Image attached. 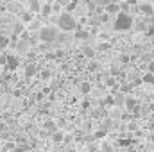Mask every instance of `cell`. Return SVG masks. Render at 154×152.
<instances>
[{
    "label": "cell",
    "mask_w": 154,
    "mask_h": 152,
    "mask_svg": "<svg viewBox=\"0 0 154 152\" xmlns=\"http://www.w3.org/2000/svg\"><path fill=\"white\" fill-rule=\"evenodd\" d=\"M104 84H106V86H115V79H113V77H108V79L104 81Z\"/></svg>",
    "instance_id": "cell-26"
},
{
    "label": "cell",
    "mask_w": 154,
    "mask_h": 152,
    "mask_svg": "<svg viewBox=\"0 0 154 152\" xmlns=\"http://www.w3.org/2000/svg\"><path fill=\"white\" fill-rule=\"evenodd\" d=\"M142 2H143V0H142Z\"/></svg>",
    "instance_id": "cell-46"
},
{
    "label": "cell",
    "mask_w": 154,
    "mask_h": 152,
    "mask_svg": "<svg viewBox=\"0 0 154 152\" xmlns=\"http://www.w3.org/2000/svg\"><path fill=\"white\" fill-rule=\"evenodd\" d=\"M22 31H23V23L20 22V23L14 25V36H16V34H22Z\"/></svg>",
    "instance_id": "cell-21"
},
{
    "label": "cell",
    "mask_w": 154,
    "mask_h": 152,
    "mask_svg": "<svg viewBox=\"0 0 154 152\" xmlns=\"http://www.w3.org/2000/svg\"><path fill=\"white\" fill-rule=\"evenodd\" d=\"M147 68H149V72H152V74H154V61H149Z\"/></svg>",
    "instance_id": "cell-34"
},
{
    "label": "cell",
    "mask_w": 154,
    "mask_h": 152,
    "mask_svg": "<svg viewBox=\"0 0 154 152\" xmlns=\"http://www.w3.org/2000/svg\"><path fill=\"white\" fill-rule=\"evenodd\" d=\"M145 32H147V36H154V25H151V27H149Z\"/></svg>",
    "instance_id": "cell-32"
},
{
    "label": "cell",
    "mask_w": 154,
    "mask_h": 152,
    "mask_svg": "<svg viewBox=\"0 0 154 152\" xmlns=\"http://www.w3.org/2000/svg\"><path fill=\"white\" fill-rule=\"evenodd\" d=\"M99 2H100V4H108V0H99Z\"/></svg>",
    "instance_id": "cell-43"
},
{
    "label": "cell",
    "mask_w": 154,
    "mask_h": 152,
    "mask_svg": "<svg viewBox=\"0 0 154 152\" xmlns=\"http://www.w3.org/2000/svg\"><path fill=\"white\" fill-rule=\"evenodd\" d=\"M106 132H108V131H104V129H102V131H97V132L93 134V140H102V138L106 136Z\"/></svg>",
    "instance_id": "cell-20"
},
{
    "label": "cell",
    "mask_w": 154,
    "mask_h": 152,
    "mask_svg": "<svg viewBox=\"0 0 154 152\" xmlns=\"http://www.w3.org/2000/svg\"><path fill=\"white\" fill-rule=\"evenodd\" d=\"M149 2H151V4H154V0H149Z\"/></svg>",
    "instance_id": "cell-44"
},
{
    "label": "cell",
    "mask_w": 154,
    "mask_h": 152,
    "mask_svg": "<svg viewBox=\"0 0 154 152\" xmlns=\"http://www.w3.org/2000/svg\"><path fill=\"white\" fill-rule=\"evenodd\" d=\"M41 77H43V79H48V77H50V72H47V70H43V72H41Z\"/></svg>",
    "instance_id": "cell-35"
},
{
    "label": "cell",
    "mask_w": 154,
    "mask_h": 152,
    "mask_svg": "<svg viewBox=\"0 0 154 152\" xmlns=\"http://www.w3.org/2000/svg\"><path fill=\"white\" fill-rule=\"evenodd\" d=\"M38 38L43 41V43H54L56 39H57V31H56V27H43L41 31H39Z\"/></svg>",
    "instance_id": "cell-3"
},
{
    "label": "cell",
    "mask_w": 154,
    "mask_h": 152,
    "mask_svg": "<svg viewBox=\"0 0 154 152\" xmlns=\"http://www.w3.org/2000/svg\"><path fill=\"white\" fill-rule=\"evenodd\" d=\"M118 143H120L122 147H127V145H129V140H125V138H124V140H120V138H118Z\"/></svg>",
    "instance_id": "cell-31"
},
{
    "label": "cell",
    "mask_w": 154,
    "mask_h": 152,
    "mask_svg": "<svg viewBox=\"0 0 154 152\" xmlns=\"http://www.w3.org/2000/svg\"><path fill=\"white\" fill-rule=\"evenodd\" d=\"M120 61H122L124 65H125V63H129V56H127V54H122V56H120Z\"/></svg>",
    "instance_id": "cell-29"
},
{
    "label": "cell",
    "mask_w": 154,
    "mask_h": 152,
    "mask_svg": "<svg viewBox=\"0 0 154 152\" xmlns=\"http://www.w3.org/2000/svg\"><path fill=\"white\" fill-rule=\"evenodd\" d=\"M57 25H59V29H63V31H75L77 27V22L75 18L70 14V13H63L61 16H59V20H57Z\"/></svg>",
    "instance_id": "cell-1"
},
{
    "label": "cell",
    "mask_w": 154,
    "mask_h": 152,
    "mask_svg": "<svg viewBox=\"0 0 154 152\" xmlns=\"http://www.w3.org/2000/svg\"><path fill=\"white\" fill-rule=\"evenodd\" d=\"M82 54H84V57H88V59H93V57H95V50H93L91 47H82Z\"/></svg>",
    "instance_id": "cell-12"
},
{
    "label": "cell",
    "mask_w": 154,
    "mask_h": 152,
    "mask_svg": "<svg viewBox=\"0 0 154 152\" xmlns=\"http://www.w3.org/2000/svg\"><path fill=\"white\" fill-rule=\"evenodd\" d=\"M9 45V38H5V36H2L0 38V48H5Z\"/></svg>",
    "instance_id": "cell-22"
},
{
    "label": "cell",
    "mask_w": 154,
    "mask_h": 152,
    "mask_svg": "<svg viewBox=\"0 0 154 152\" xmlns=\"http://www.w3.org/2000/svg\"><path fill=\"white\" fill-rule=\"evenodd\" d=\"M109 74H111L113 77H118V75H120V68H118L116 65H111V68H109Z\"/></svg>",
    "instance_id": "cell-19"
},
{
    "label": "cell",
    "mask_w": 154,
    "mask_h": 152,
    "mask_svg": "<svg viewBox=\"0 0 154 152\" xmlns=\"http://www.w3.org/2000/svg\"><path fill=\"white\" fill-rule=\"evenodd\" d=\"M125 129H127V131H136V129H138V125H136V122L133 120V122H129V123H127V127H125Z\"/></svg>",
    "instance_id": "cell-23"
},
{
    "label": "cell",
    "mask_w": 154,
    "mask_h": 152,
    "mask_svg": "<svg viewBox=\"0 0 154 152\" xmlns=\"http://www.w3.org/2000/svg\"><path fill=\"white\" fill-rule=\"evenodd\" d=\"M149 109H151V113H154V102L151 104V106H149Z\"/></svg>",
    "instance_id": "cell-42"
},
{
    "label": "cell",
    "mask_w": 154,
    "mask_h": 152,
    "mask_svg": "<svg viewBox=\"0 0 154 152\" xmlns=\"http://www.w3.org/2000/svg\"><path fill=\"white\" fill-rule=\"evenodd\" d=\"M106 48H109L108 43H100V45H99V50H106Z\"/></svg>",
    "instance_id": "cell-33"
},
{
    "label": "cell",
    "mask_w": 154,
    "mask_h": 152,
    "mask_svg": "<svg viewBox=\"0 0 154 152\" xmlns=\"http://www.w3.org/2000/svg\"><path fill=\"white\" fill-rule=\"evenodd\" d=\"M39 7H41V5H39L38 0H31V11H32V13H39Z\"/></svg>",
    "instance_id": "cell-18"
},
{
    "label": "cell",
    "mask_w": 154,
    "mask_h": 152,
    "mask_svg": "<svg viewBox=\"0 0 154 152\" xmlns=\"http://www.w3.org/2000/svg\"><path fill=\"white\" fill-rule=\"evenodd\" d=\"M138 9H140V13H143V14H147V16H152V4H151V2H145V0H143V4H142Z\"/></svg>",
    "instance_id": "cell-6"
},
{
    "label": "cell",
    "mask_w": 154,
    "mask_h": 152,
    "mask_svg": "<svg viewBox=\"0 0 154 152\" xmlns=\"http://www.w3.org/2000/svg\"><path fill=\"white\" fill-rule=\"evenodd\" d=\"M131 25H133V18H131L127 13L122 11V13H118V16H116L113 29H115V31H127V29H131Z\"/></svg>",
    "instance_id": "cell-2"
},
{
    "label": "cell",
    "mask_w": 154,
    "mask_h": 152,
    "mask_svg": "<svg viewBox=\"0 0 154 152\" xmlns=\"http://www.w3.org/2000/svg\"><path fill=\"white\" fill-rule=\"evenodd\" d=\"M100 149H102V150H113V147H111L109 143H106V141L102 143V147H100Z\"/></svg>",
    "instance_id": "cell-30"
},
{
    "label": "cell",
    "mask_w": 154,
    "mask_h": 152,
    "mask_svg": "<svg viewBox=\"0 0 154 152\" xmlns=\"http://www.w3.org/2000/svg\"><path fill=\"white\" fill-rule=\"evenodd\" d=\"M124 100H125L124 93H122V91H120V93H116L115 99H113V106H116V108H122V106H124Z\"/></svg>",
    "instance_id": "cell-8"
},
{
    "label": "cell",
    "mask_w": 154,
    "mask_h": 152,
    "mask_svg": "<svg viewBox=\"0 0 154 152\" xmlns=\"http://www.w3.org/2000/svg\"><path fill=\"white\" fill-rule=\"evenodd\" d=\"M14 147H16V143H5L4 150H14Z\"/></svg>",
    "instance_id": "cell-27"
},
{
    "label": "cell",
    "mask_w": 154,
    "mask_h": 152,
    "mask_svg": "<svg viewBox=\"0 0 154 152\" xmlns=\"http://www.w3.org/2000/svg\"><path fill=\"white\" fill-rule=\"evenodd\" d=\"M43 129H45V131H47L48 134H52V132H54V131H56L57 127H56V123H54L52 120H47V122H45V125H43Z\"/></svg>",
    "instance_id": "cell-10"
},
{
    "label": "cell",
    "mask_w": 154,
    "mask_h": 152,
    "mask_svg": "<svg viewBox=\"0 0 154 152\" xmlns=\"http://www.w3.org/2000/svg\"><path fill=\"white\" fill-rule=\"evenodd\" d=\"M27 48H29V41H27V38H20V41L16 43V50L23 54V52H25Z\"/></svg>",
    "instance_id": "cell-7"
},
{
    "label": "cell",
    "mask_w": 154,
    "mask_h": 152,
    "mask_svg": "<svg viewBox=\"0 0 154 152\" xmlns=\"http://www.w3.org/2000/svg\"><path fill=\"white\" fill-rule=\"evenodd\" d=\"M18 65H20L18 57H14V56H5V66H7L9 70H16Z\"/></svg>",
    "instance_id": "cell-4"
},
{
    "label": "cell",
    "mask_w": 154,
    "mask_h": 152,
    "mask_svg": "<svg viewBox=\"0 0 154 152\" xmlns=\"http://www.w3.org/2000/svg\"><path fill=\"white\" fill-rule=\"evenodd\" d=\"M0 63H2V65H5V56H0Z\"/></svg>",
    "instance_id": "cell-41"
},
{
    "label": "cell",
    "mask_w": 154,
    "mask_h": 152,
    "mask_svg": "<svg viewBox=\"0 0 154 152\" xmlns=\"http://www.w3.org/2000/svg\"><path fill=\"white\" fill-rule=\"evenodd\" d=\"M90 91H91V84H90L88 81L81 82V93H82V95H88Z\"/></svg>",
    "instance_id": "cell-13"
},
{
    "label": "cell",
    "mask_w": 154,
    "mask_h": 152,
    "mask_svg": "<svg viewBox=\"0 0 154 152\" xmlns=\"http://www.w3.org/2000/svg\"><path fill=\"white\" fill-rule=\"evenodd\" d=\"M75 38H79V39H86V38H90V32H86V31H81V29L77 27V31H75Z\"/></svg>",
    "instance_id": "cell-16"
},
{
    "label": "cell",
    "mask_w": 154,
    "mask_h": 152,
    "mask_svg": "<svg viewBox=\"0 0 154 152\" xmlns=\"http://www.w3.org/2000/svg\"><path fill=\"white\" fill-rule=\"evenodd\" d=\"M142 82H145V84H154V74L152 72H147L145 75L142 77Z\"/></svg>",
    "instance_id": "cell-15"
},
{
    "label": "cell",
    "mask_w": 154,
    "mask_h": 152,
    "mask_svg": "<svg viewBox=\"0 0 154 152\" xmlns=\"http://www.w3.org/2000/svg\"><path fill=\"white\" fill-rule=\"evenodd\" d=\"M50 11H52V5H50V4H45V5H41V7H39V13H41V14H45V16H47V14H50Z\"/></svg>",
    "instance_id": "cell-17"
},
{
    "label": "cell",
    "mask_w": 154,
    "mask_h": 152,
    "mask_svg": "<svg viewBox=\"0 0 154 152\" xmlns=\"http://www.w3.org/2000/svg\"><path fill=\"white\" fill-rule=\"evenodd\" d=\"M100 20H102V22H108V13H106V14H102V16H100Z\"/></svg>",
    "instance_id": "cell-40"
},
{
    "label": "cell",
    "mask_w": 154,
    "mask_h": 152,
    "mask_svg": "<svg viewBox=\"0 0 154 152\" xmlns=\"http://www.w3.org/2000/svg\"><path fill=\"white\" fill-rule=\"evenodd\" d=\"M36 72H38V68H36L34 63H27V65H25V77H27V79L34 77L36 75Z\"/></svg>",
    "instance_id": "cell-5"
},
{
    "label": "cell",
    "mask_w": 154,
    "mask_h": 152,
    "mask_svg": "<svg viewBox=\"0 0 154 152\" xmlns=\"http://www.w3.org/2000/svg\"><path fill=\"white\" fill-rule=\"evenodd\" d=\"M77 5V0H72L68 5H66V11H74V7Z\"/></svg>",
    "instance_id": "cell-28"
},
{
    "label": "cell",
    "mask_w": 154,
    "mask_h": 152,
    "mask_svg": "<svg viewBox=\"0 0 154 152\" xmlns=\"http://www.w3.org/2000/svg\"><path fill=\"white\" fill-rule=\"evenodd\" d=\"M152 14H154V7H152Z\"/></svg>",
    "instance_id": "cell-45"
},
{
    "label": "cell",
    "mask_w": 154,
    "mask_h": 152,
    "mask_svg": "<svg viewBox=\"0 0 154 152\" xmlns=\"http://www.w3.org/2000/svg\"><path fill=\"white\" fill-rule=\"evenodd\" d=\"M106 104H108V106H111V108H113V97H108V99H106Z\"/></svg>",
    "instance_id": "cell-36"
},
{
    "label": "cell",
    "mask_w": 154,
    "mask_h": 152,
    "mask_svg": "<svg viewBox=\"0 0 154 152\" xmlns=\"http://www.w3.org/2000/svg\"><path fill=\"white\" fill-rule=\"evenodd\" d=\"M99 66H100V65H99V63H95V61H91V63H90V70H91V72H97V70H99Z\"/></svg>",
    "instance_id": "cell-24"
},
{
    "label": "cell",
    "mask_w": 154,
    "mask_h": 152,
    "mask_svg": "<svg viewBox=\"0 0 154 152\" xmlns=\"http://www.w3.org/2000/svg\"><path fill=\"white\" fill-rule=\"evenodd\" d=\"M52 140L56 141V143H59V141H65V134H63V131H54L52 132Z\"/></svg>",
    "instance_id": "cell-11"
},
{
    "label": "cell",
    "mask_w": 154,
    "mask_h": 152,
    "mask_svg": "<svg viewBox=\"0 0 154 152\" xmlns=\"http://www.w3.org/2000/svg\"><path fill=\"white\" fill-rule=\"evenodd\" d=\"M136 2H138V0H127V2H125V4H127V5H134V4H136Z\"/></svg>",
    "instance_id": "cell-38"
},
{
    "label": "cell",
    "mask_w": 154,
    "mask_h": 152,
    "mask_svg": "<svg viewBox=\"0 0 154 152\" xmlns=\"http://www.w3.org/2000/svg\"><path fill=\"white\" fill-rule=\"evenodd\" d=\"M124 104H125V108H127L129 111H133V109L136 108V100H134L133 97H129V99H125V100H124Z\"/></svg>",
    "instance_id": "cell-14"
},
{
    "label": "cell",
    "mask_w": 154,
    "mask_h": 152,
    "mask_svg": "<svg viewBox=\"0 0 154 152\" xmlns=\"http://www.w3.org/2000/svg\"><path fill=\"white\" fill-rule=\"evenodd\" d=\"M104 9H106L108 14H113V13H118V11H120V5H118V4H106Z\"/></svg>",
    "instance_id": "cell-9"
},
{
    "label": "cell",
    "mask_w": 154,
    "mask_h": 152,
    "mask_svg": "<svg viewBox=\"0 0 154 152\" xmlns=\"http://www.w3.org/2000/svg\"><path fill=\"white\" fill-rule=\"evenodd\" d=\"M90 129H91V122H90V120H88V122H86V123H84V131H90Z\"/></svg>",
    "instance_id": "cell-37"
},
{
    "label": "cell",
    "mask_w": 154,
    "mask_h": 152,
    "mask_svg": "<svg viewBox=\"0 0 154 152\" xmlns=\"http://www.w3.org/2000/svg\"><path fill=\"white\" fill-rule=\"evenodd\" d=\"M31 20V14H23V22H29Z\"/></svg>",
    "instance_id": "cell-39"
},
{
    "label": "cell",
    "mask_w": 154,
    "mask_h": 152,
    "mask_svg": "<svg viewBox=\"0 0 154 152\" xmlns=\"http://www.w3.org/2000/svg\"><path fill=\"white\" fill-rule=\"evenodd\" d=\"M131 88H133V84H124V86L120 88V91H122V93H127V91H131Z\"/></svg>",
    "instance_id": "cell-25"
}]
</instances>
